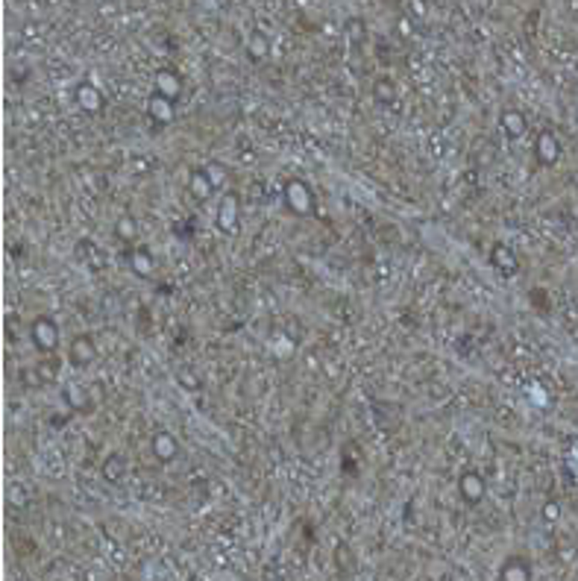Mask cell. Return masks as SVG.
Listing matches in <instances>:
<instances>
[{"label": "cell", "instance_id": "3957f363", "mask_svg": "<svg viewBox=\"0 0 578 581\" xmlns=\"http://www.w3.org/2000/svg\"><path fill=\"white\" fill-rule=\"evenodd\" d=\"M264 51H268V44H264V41L256 36V39H253V53H256V59H258V53H264Z\"/></svg>", "mask_w": 578, "mask_h": 581}, {"label": "cell", "instance_id": "7a4b0ae2", "mask_svg": "<svg viewBox=\"0 0 578 581\" xmlns=\"http://www.w3.org/2000/svg\"><path fill=\"white\" fill-rule=\"evenodd\" d=\"M540 147H543V159H555L558 156V144H555V138H549V136H543V141H540Z\"/></svg>", "mask_w": 578, "mask_h": 581}, {"label": "cell", "instance_id": "6da1fadb", "mask_svg": "<svg viewBox=\"0 0 578 581\" xmlns=\"http://www.w3.org/2000/svg\"><path fill=\"white\" fill-rule=\"evenodd\" d=\"M159 86H162L164 91H168V94H176V91H179V82H176V77H173V74H168V71H162V74H159Z\"/></svg>", "mask_w": 578, "mask_h": 581}]
</instances>
